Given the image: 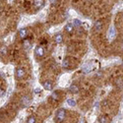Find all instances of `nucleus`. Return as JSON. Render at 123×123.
I'll use <instances>...</instances> for the list:
<instances>
[{"label":"nucleus","instance_id":"f257e3e1","mask_svg":"<svg viewBox=\"0 0 123 123\" xmlns=\"http://www.w3.org/2000/svg\"><path fill=\"white\" fill-rule=\"evenodd\" d=\"M67 116V111L65 108H59L56 113H55V116H54V122L55 123H61L65 120Z\"/></svg>","mask_w":123,"mask_h":123},{"label":"nucleus","instance_id":"f03ea898","mask_svg":"<svg viewBox=\"0 0 123 123\" xmlns=\"http://www.w3.org/2000/svg\"><path fill=\"white\" fill-rule=\"evenodd\" d=\"M45 54V50L43 45H37L35 48V55L37 58H42Z\"/></svg>","mask_w":123,"mask_h":123},{"label":"nucleus","instance_id":"7ed1b4c3","mask_svg":"<svg viewBox=\"0 0 123 123\" xmlns=\"http://www.w3.org/2000/svg\"><path fill=\"white\" fill-rule=\"evenodd\" d=\"M44 0H34V5L36 7V10L37 11H38V10H40L43 6H44Z\"/></svg>","mask_w":123,"mask_h":123},{"label":"nucleus","instance_id":"20e7f679","mask_svg":"<svg viewBox=\"0 0 123 123\" xmlns=\"http://www.w3.org/2000/svg\"><path fill=\"white\" fill-rule=\"evenodd\" d=\"M24 76H25V70L23 68H21V67L17 68V70H16V78L18 80H20V79H22Z\"/></svg>","mask_w":123,"mask_h":123},{"label":"nucleus","instance_id":"39448f33","mask_svg":"<svg viewBox=\"0 0 123 123\" xmlns=\"http://www.w3.org/2000/svg\"><path fill=\"white\" fill-rule=\"evenodd\" d=\"M31 101H32V99H31L30 96H24L22 98V105L24 107H26V106H28L31 104Z\"/></svg>","mask_w":123,"mask_h":123},{"label":"nucleus","instance_id":"423d86ee","mask_svg":"<svg viewBox=\"0 0 123 123\" xmlns=\"http://www.w3.org/2000/svg\"><path fill=\"white\" fill-rule=\"evenodd\" d=\"M43 88H44L46 91H51V90L53 89V84H52V82L49 81V80L44 81V82H43Z\"/></svg>","mask_w":123,"mask_h":123},{"label":"nucleus","instance_id":"0eeeda50","mask_svg":"<svg viewBox=\"0 0 123 123\" xmlns=\"http://www.w3.org/2000/svg\"><path fill=\"white\" fill-rule=\"evenodd\" d=\"M19 37L23 38V39H26V37H28V30L23 28V29H20L19 31Z\"/></svg>","mask_w":123,"mask_h":123},{"label":"nucleus","instance_id":"6e6552de","mask_svg":"<svg viewBox=\"0 0 123 123\" xmlns=\"http://www.w3.org/2000/svg\"><path fill=\"white\" fill-rule=\"evenodd\" d=\"M64 29H65V32L68 33V34H72L74 32V26H73V24H71V23L66 24Z\"/></svg>","mask_w":123,"mask_h":123},{"label":"nucleus","instance_id":"1a4fd4ad","mask_svg":"<svg viewBox=\"0 0 123 123\" xmlns=\"http://www.w3.org/2000/svg\"><path fill=\"white\" fill-rule=\"evenodd\" d=\"M54 40H55V43H58V44L62 43H63V36L61 35L60 33L56 34V35L54 36Z\"/></svg>","mask_w":123,"mask_h":123},{"label":"nucleus","instance_id":"9d476101","mask_svg":"<svg viewBox=\"0 0 123 123\" xmlns=\"http://www.w3.org/2000/svg\"><path fill=\"white\" fill-rule=\"evenodd\" d=\"M102 27H104V24H102L101 21H97L94 25V29H95L96 32H99V31H101Z\"/></svg>","mask_w":123,"mask_h":123},{"label":"nucleus","instance_id":"9b49d317","mask_svg":"<svg viewBox=\"0 0 123 123\" xmlns=\"http://www.w3.org/2000/svg\"><path fill=\"white\" fill-rule=\"evenodd\" d=\"M69 91L71 92V93H73V94H77L78 92H79V87L77 85L73 84V85H71L69 87Z\"/></svg>","mask_w":123,"mask_h":123},{"label":"nucleus","instance_id":"f8f14e48","mask_svg":"<svg viewBox=\"0 0 123 123\" xmlns=\"http://www.w3.org/2000/svg\"><path fill=\"white\" fill-rule=\"evenodd\" d=\"M69 65H70L69 58H68V57L64 58V60L62 61V67H63V68H65V69H68V68H69Z\"/></svg>","mask_w":123,"mask_h":123},{"label":"nucleus","instance_id":"ddd939ff","mask_svg":"<svg viewBox=\"0 0 123 123\" xmlns=\"http://www.w3.org/2000/svg\"><path fill=\"white\" fill-rule=\"evenodd\" d=\"M26 123H37V118H36V116H34V115L29 116L28 119H27V121H26Z\"/></svg>","mask_w":123,"mask_h":123},{"label":"nucleus","instance_id":"4468645a","mask_svg":"<svg viewBox=\"0 0 123 123\" xmlns=\"http://www.w3.org/2000/svg\"><path fill=\"white\" fill-rule=\"evenodd\" d=\"M7 47L6 46H2L1 48H0V55L1 56H5L6 55V53H7Z\"/></svg>","mask_w":123,"mask_h":123},{"label":"nucleus","instance_id":"2eb2a0df","mask_svg":"<svg viewBox=\"0 0 123 123\" xmlns=\"http://www.w3.org/2000/svg\"><path fill=\"white\" fill-rule=\"evenodd\" d=\"M98 123H108V120L105 116H99L98 117Z\"/></svg>","mask_w":123,"mask_h":123},{"label":"nucleus","instance_id":"dca6fc26","mask_svg":"<svg viewBox=\"0 0 123 123\" xmlns=\"http://www.w3.org/2000/svg\"><path fill=\"white\" fill-rule=\"evenodd\" d=\"M51 98L54 99V100H58L59 99V94H58V92H53L52 95H51Z\"/></svg>","mask_w":123,"mask_h":123},{"label":"nucleus","instance_id":"f3484780","mask_svg":"<svg viewBox=\"0 0 123 123\" xmlns=\"http://www.w3.org/2000/svg\"><path fill=\"white\" fill-rule=\"evenodd\" d=\"M67 104H68L70 106H75V105H76V101H75L73 98H68V99H67Z\"/></svg>","mask_w":123,"mask_h":123},{"label":"nucleus","instance_id":"a211bd4d","mask_svg":"<svg viewBox=\"0 0 123 123\" xmlns=\"http://www.w3.org/2000/svg\"><path fill=\"white\" fill-rule=\"evenodd\" d=\"M109 37L111 38H113L115 37V31H114V28L113 27H111L110 30H109Z\"/></svg>","mask_w":123,"mask_h":123},{"label":"nucleus","instance_id":"6ab92c4d","mask_svg":"<svg viewBox=\"0 0 123 123\" xmlns=\"http://www.w3.org/2000/svg\"><path fill=\"white\" fill-rule=\"evenodd\" d=\"M73 26L74 27H80V26H82V22L78 19H75L73 21Z\"/></svg>","mask_w":123,"mask_h":123},{"label":"nucleus","instance_id":"aec40b11","mask_svg":"<svg viewBox=\"0 0 123 123\" xmlns=\"http://www.w3.org/2000/svg\"><path fill=\"white\" fill-rule=\"evenodd\" d=\"M30 43H31V42H30V40H28V39H25V40H24V43H23V44H24V48H25V49H28V48L30 47V45H31Z\"/></svg>","mask_w":123,"mask_h":123},{"label":"nucleus","instance_id":"412c9836","mask_svg":"<svg viewBox=\"0 0 123 123\" xmlns=\"http://www.w3.org/2000/svg\"><path fill=\"white\" fill-rule=\"evenodd\" d=\"M4 95H5V91L3 89H0V98L4 97Z\"/></svg>","mask_w":123,"mask_h":123},{"label":"nucleus","instance_id":"4be33fe9","mask_svg":"<svg viewBox=\"0 0 123 123\" xmlns=\"http://www.w3.org/2000/svg\"><path fill=\"white\" fill-rule=\"evenodd\" d=\"M36 93H37V94L40 93V90H38V89H36Z\"/></svg>","mask_w":123,"mask_h":123},{"label":"nucleus","instance_id":"5701e85b","mask_svg":"<svg viewBox=\"0 0 123 123\" xmlns=\"http://www.w3.org/2000/svg\"><path fill=\"white\" fill-rule=\"evenodd\" d=\"M121 47H122V49H123V38H122V43H121Z\"/></svg>","mask_w":123,"mask_h":123},{"label":"nucleus","instance_id":"b1692460","mask_svg":"<svg viewBox=\"0 0 123 123\" xmlns=\"http://www.w3.org/2000/svg\"><path fill=\"white\" fill-rule=\"evenodd\" d=\"M49 1H50V2H53V1H54V0H49Z\"/></svg>","mask_w":123,"mask_h":123},{"label":"nucleus","instance_id":"393cba45","mask_svg":"<svg viewBox=\"0 0 123 123\" xmlns=\"http://www.w3.org/2000/svg\"><path fill=\"white\" fill-rule=\"evenodd\" d=\"M122 19H123V15H122Z\"/></svg>","mask_w":123,"mask_h":123}]
</instances>
